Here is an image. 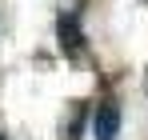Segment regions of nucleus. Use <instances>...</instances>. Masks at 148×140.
<instances>
[{"label": "nucleus", "instance_id": "obj_1", "mask_svg": "<svg viewBox=\"0 0 148 140\" xmlns=\"http://www.w3.org/2000/svg\"><path fill=\"white\" fill-rule=\"evenodd\" d=\"M92 136L96 140H116L120 136V108L112 100H100L92 112Z\"/></svg>", "mask_w": 148, "mask_h": 140}, {"label": "nucleus", "instance_id": "obj_2", "mask_svg": "<svg viewBox=\"0 0 148 140\" xmlns=\"http://www.w3.org/2000/svg\"><path fill=\"white\" fill-rule=\"evenodd\" d=\"M56 40H60V52L64 56H76L84 48V36H80V16L76 12H64L56 20Z\"/></svg>", "mask_w": 148, "mask_h": 140}, {"label": "nucleus", "instance_id": "obj_3", "mask_svg": "<svg viewBox=\"0 0 148 140\" xmlns=\"http://www.w3.org/2000/svg\"><path fill=\"white\" fill-rule=\"evenodd\" d=\"M80 132H84V104L72 100L68 104V116L60 124V140H80Z\"/></svg>", "mask_w": 148, "mask_h": 140}, {"label": "nucleus", "instance_id": "obj_4", "mask_svg": "<svg viewBox=\"0 0 148 140\" xmlns=\"http://www.w3.org/2000/svg\"><path fill=\"white\" fill-rule=\"evenodd\" d=\"M0 140H8V136H4V132H0Z\"/></svg>", "mask_w": 148, "mask_h": 140}]
</instances>
